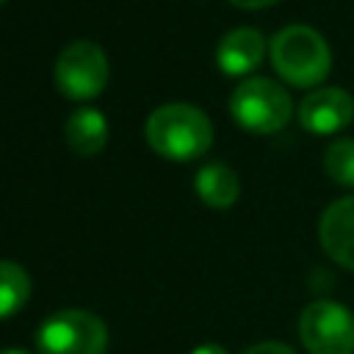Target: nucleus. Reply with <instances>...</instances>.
<instances>
[{
    "instance_id": "nucleus-16",
    "label": "nucleus",
    "mask_w": 354,
    "mask_h": 354,
    "mask_svg": "<svg viewBox=\"0 0 354 354\" xmlns=\"http://www.w3.org/2000/svg\"><path fill=\"white\" fill-rule=\"evenodd\" d=\"M191 354H227L221 346H216V343H205V346H199V348H194Z\"/></svg>"
},
{
    "instance_id": "nucleus-3",
    "label": "nucleus",
    "mask_w": 354,
    "mask_h": 354,
    "mask_svg": "<svg viewBox=\"0 0 354 354\" xmlns=\"http://www.w3.org/2000/svg\"><path fill=\"white\" fill-rule=\"evenodd\" d=\"M230 111L241 127L266 136L288 124L293 113V100L288 88L271 77H246L235 86L230 97Z\"/></svg>"
},
{
    "instance_id": "nucleus-5",
    "label": "nucleus",
    "mask_w": 354,
    "mask_h": 354,
    "mask_svg": "<svg viewBox=\"0 0 354 354\" xmlns=\"http://www.w3.org/2000/svg\"><path fill=\"white\" fill-rule=\"evenodd\" d=\"M111 66L105 50L91 39L69 41L55 58V86L64 97L86 102L102 94L108 86Z\"/></svg>"
},
{
    "instance_id": "nucleus-6",
    "label": "nucleus",
    "mask_w": 354,
    "mask_h": 354,
    "mask_svg": "<svg viewBox=\"0 0 354 354\" xmlns=\"http://www.w3.org/2000/svg\"><path fill=\"white\" fill-rule=\"evenodd\" d=\"M299 337L310 354H354V315L332 299H315L299 315Z\"/></svg>"
},
{
    "instance_id": "nucleus-8",
    "label": "nucleus",
    "mask_w": 354,
    "mask_h": 354,
    "mask_svg": "<svg viewBox=\"0 0 354 354\" xmlns=\"http://www.w3.org/2000/svg\"><path fill=\"white\" fill-rule=\"evenodd\" d=\"M318 241L337 266L354 271V194L326 205L318 218Z\"/></svg>"
},
{
    "instance_id": "nucleus-13",
    "label": "nucleus",
    "mask_w": 354,
    "mask_h": 354,
    "mask_svg": "<svg viewBox=\"0 0 354 354\" xmlns=\"http://www.w3.org/2000/svg\"><path fill=\"white\" fill-rule=\"evenodd\" d=\"M324 169L335 183L354 188V138H335L324 152Z\"/></svg>"
},
{
    "instance_id": "nucleus-15",
    "label": "nucleus",
    "mask_w": 354,
    "mask_h": 354,
    "mask_svg": "<svg viewBox=\"0 0 354 354\" xmlns=\"http://www.w3.org/2000/svg\"><path fill=\"white\" fill-rule=\"evenodd\" d=\"M230 3L238 6V8H266V6H271L277 0H230Z\"/></svg>"
},
{
    "instance_id": "nucleus-18",
    "label": "nucleus",
    "mask_w": 354,
    "mask_h": 354,
    "mask_svg": "<svg viewBox=\"0 0 354 354\" xmlns=\"http://www.w3.org/2000/svg\"><path fill=\"white\" fill-rule=\"evenodd\" d=\"M3 3H6V0H0V6H3Z\"/></svg>"
},
{
    "instance_id": "nucleus-14",
    "label": "nucleus",
    "mask_w": 354,
    "mask_h": 354,
    "mask_svg": "<svg viewBox=\"0 0 354 354\" xmlns=\"http://www.w3.org/2000/svg\"><path fill=\"white\" fill-rule=\"evenodd\" d=\"M243 354H296V351L282 340H260V343L249 346Z\"/></svg>"
},
{
    "instance_id": "nucleus-7",
    "label": "nucleus",
    "mask_w": 354,
    "mask_h": 354,
    "mask_svg": "<svg viewBox=\"0 0 354 354\" xmlns=\"http://www.w3.org/2000/svg\"><path fill=\"white\" fill-rule=\"evenodd\" d=\"M354 119V97L340 86L313 88L299 102V122L310 133H335Z\"/></svg>"
},
{
    "instance_id": "nucleus-12",
    "label": "nucleus",
    "mask_w": 354,
    "mask_h": 354,
    "mask_svg": "<svg viewBox=\"0 0 354 354\" xmlns=\"http://www.w3.org/2000/svg\"><path fill=\"white\" fill-rule=\"evenodd\" d=\"M30 299V277L14 260H0V321L19 313Z\"/></svg>"
},
{
    "instance_id": "nucleus-10",
    "label": "nucleus",
    "mask_w": 354,
    "mask_h": 354,
    "mask_svg": "<svg viewBox=\"0 0 354 354\" xmlns=\"http://www.w3.org/2000/svg\"><path fill=\"white\" fill-rule=\"evenodd\" d=\"M64 141L66 147L80 155L91 158L108 144V119L100 108H75L64 122Z\"/></svg>"
},
{
    "instance_id": "nucleus-11",
    "label": "nucleus",
    "mask_w": 354,
    "mask_h": 354,
    "mask_svg": "<svg viewBox=\"0 0 354 354\" xmlns=\"http://www.w3.org/2000/svg\"><path fill=\"white\" fill-rule=\"evenodd\" d=\"M194 191L196 196L207 205V207H216V210H224V207H232L238 194H241V180L238 174L227 166V163H205L196 177H194Z\"/></svg>"
},
{
    "instance_id": "nucleus-1",
    "label": "nucleus",
    "mask_w": 354,
    "mask_h": 354,
    "mask_svg": "<svg viewBox=\"0 0 354 354\" xmlns=\"http://www.w3.org/2000/svg\"><path fill=\"white\" fill-rule=\"evenodd\" d=\"M147 144L166 160H194L213 144V124L207 113L191 102L158 105L144 124Z\"/></svg>"
},
{
    "instance_id": "nucleus-17",
    "label": "nucleus",
    "mask_w": 354,
    "mask_h": 354,
    "mask_svg": "<svg viewBox=\"0 0 354 354\" xmlns=\"http://www.w3.org/2000/svg\"><path fill=\"white\" fill-rule=\"evenodd\" d=\"M0 354H28V351H22V348H3Z\"/></svg>"
},
{
    "instance_id": "nucleus-4",
    "label": "nucleus",
    "mask_w": 354,
    "mask_h": 354,
    "mask_svg": "<svg viewBox=\"0 0 354 354\" xmlns=\"http://www.w3.org/2000/svg\"><path fill=\"white\" fill-rule=\"evenodd\" d=\"M39 354H105L108 326L88 310H58L36 329Z\"/></svg>"
},
{
    "instance_id": "nucleus-9",
    "label": "nucleus",
    "mask_w": 354,
    "mask_h": 354,
    "mask_svg": "<svg viewBox=\"0 0 354 354\" xmlns=\"http://www.w3.org/2000/svg\"><path fill=\"white\" fill-rule=\"evenodd\" d=\"M266 55V39L254 28H232L216 44V64L224 75H249Z\"/></svg>"
},
{
    "instance_id": "nucleus-2",
    "label": "nucleus",
    "mask_w": 354,
    "mask_h": 354,
    "mask_svg": "<svg viewBox=\"0 0 354 354\" xmlns=\"http://www.w3.org/2000/svg\"><path fill=\"white\" fill-rule=\"evenodd\" d=\"M271 64L293 86H315L326 77L332 66V53L326 39L310 25H285L268 41Z\"/></svg>"
}]
</instances>
